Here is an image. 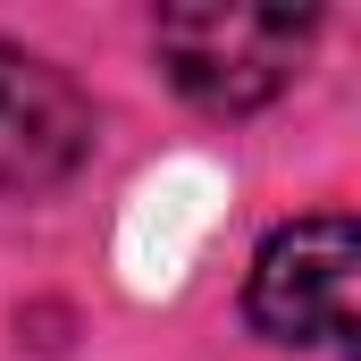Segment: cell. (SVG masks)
Here are the masks:
<instances>
[{"mask_svg": "<svg viewBox=\"0 0 361 361\" xmlns=\"http://www.w3.org/2000/svg\"><path fill=\"white\" fill-rule=\"evenodd\" d=\"M311 34H319V8H219V0L160 8V25H152L169 85L202 109H227V118L261 109L294 85Z\"/></svg>", "mask_w": 361, "mask_h": 361, "instance_id": "cell-1", "label": "cell"}, {"mask_svg": "<svg viewBox=\"0 0 361 361\" xmlns=\"http://www.w3.org/2000/svg\"><path fill=\"white\" fill-rule=\"evenodd\" d=\"M353 269H361V235L345 210L294 219L277 227L252 261L244 311L269 345H319V353H353Z\"/></svg>", "mask_w": 361, "mask_h": 361, "instance_id": "cell-2", "label": "cell"}, {"mask_svg": "<svg viewBox=\"0 0 361 361\" xmlns=\"http://www.w3.org/2000/svg\"><path fill=\"white\" fill-rule=\"evenodd\" d=\"M92 160V101L42 51L0 42V193H51Z\"/></svg>", "mask_w": 361, "mask_h": 361, "instance_id": "cell-3", "label": "cell"}]
</instances>
